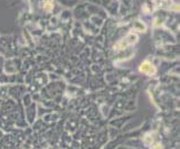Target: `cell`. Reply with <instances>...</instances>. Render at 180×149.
<instances>
[{
    "label": "cell",
    "instance_id": "cell-1",
    "mask_svg": "<svg viewBox=\"0 0 180 149\" xmlns=\"http://www.w3.org/2000/svg\"><path fill=\"white\" fill-rule=\"evenodd\" d=\"M140 70H141L142 73H146L148 75H151V73H154L155 71V69L152 67V65L149 64V62H144V64L141 65V67H140Z\"/></svg>",
    "mask_w": 180,
    "mask_h": 149
}]
</instances>
